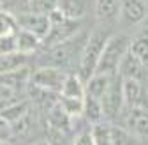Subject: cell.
<instances>
[{"instance_id": "cell-19", "label": "cell", "mask_w": 148, "mask_h": 145, "mask_svg": "<svg viewBox=\"0 0 148 145\" xmlns=\"http://www.w3.org/2000/svg\"><path fill=\"white\" fill-rule=\"evenodd\" d=\"M62 97H71V99H85V81L78 72H69L64 87H62Z\"/></svg>"}, {"instance_id": "cell-2", "label": "cell", "mask_w": 148, "mask_h": 145, "mask_svg": "<svg viewBox=\"0 0 148 145\" xmlns=\"http://www.w3.org/2000/svg\"><path fill=\"white\" fill-rule=\"evenodd\" d=\"M111 35L113 34H111L109 27H97L88 34V39L83 46L79 66H78V75L81 76V80L85 83L92 78V75H95L99 60H101L102 51H104V46Z\"/></svg>"}, {"instance_id": "cell-16", "label": "cell", "mask_w": 148, "mask_h": 145, "mask_svg": "<svg viewBox=\"0 0 148 145\" xmlns=\"http://www.w3.org/2000/svg\"><path fill=\"white\" fill-rule=\"evenodd\" d=\"M109 83H111V76L109 75L95 72V75H92V78L85 83V96L101 101L104 97V94L108 92Z\"/></svg>"}, {"instance_id": "cell-13", "label": "cell", "mask_w": 148, "mask_h": 145, "mask_svg": "<svg viewBox=\"0 0 148 145\" xmlns=\"http://www.w3.org/2000/svg\"><path fill=\"white\" fill-rule=\"evenodd\" d=\"M30 108H32L30 99H18L16 103L5 106L4 110H0V119L5 120L9 126H14L30 113Z\"/></svg>"}, {"instance_id": "cell-27", "label": "cell", "mask_w": 148, "mask_h": 145, "mask_svg": "<svg viewBox=\"0 0 148 145\" xmlns=\"http://www.w3.org/2000/svg\"><path fill=\"white\" fill-rule=\"evenodd\" d=\"M18 101V94L14 92L12 88H9L7 85L0 83V110H4L5 106L12 104Z\"/></svg>"}, {"instance_id": "cell-22", "label": "cell", "mask_w": 148, "mask_h": 145, "mask_svg": "<svg viewBox=\"0 0 148 145\" xmlns=\"http://www.w3.org/2000/svg\"><path fill=\"white\" fill-rule=\"evenodd\" d=\"M90 135H92V140H94V145H113L109 122H101V124L92 126Z\"/></svg>"}, {"instance_id": "cell-11", "label": "cell", "mask_w": 148, "mask_h": 145, "mask_svg": "<svg viewBox=\"0 0 148 145\" xmlns=\"http://www.w3.org/2000/svg\"><path fill=\"white\" fill-rule=\"evenodd\" d=\"M95 14L108 27L120 23V0H95Z\"/></svg>"}, {"instance_id": "cell-3", "label": "cell", "mask_w": 148, "mask_h": 145, "mask_svg": "<svg viewBox=\"0 0 148 145\" xmlns=\"http://www.w3.org/2000/svg\"><path fill=\"white\" fill-rule=\"evenodd\" d=\"M129 46H131V35L129 34H113L104 46L102 57L99 60L95 72H102V75L109 76L116 75L123 57L129 51Z\"/></svg>"}, {"instance_id": "cell-25", "label": "cell", "mask_w": 148, "mask_h": 145, "mask_svg": "<svg viewBox=\"0 0 148 145\" xmlns=\"http://www.w3.org/2000/svg\"><path fill=\"white\" fill-rule=\"evenodd\" d=\"M83 101L85 99H71V97H62L58 96V103L62 110L72 119V117H83Z\"/></svg>"}, {"instance_id": "cell-29", "label": "cell", "mask_w": 148, "mask_h": 145, "mask_svg": "<svg viewBox=\"0 0 148 145\" xmlns=\"http://www.w3.org/2000/svg\"><path fill=\"white\" fill-rule=\"evenodd\" d=\"M11 135H12L11 126H9L5 120L0 119V143H5V142H7V138H9Z\"/></svg>"}, {"instance_id": "cell-7", "label": "cell", "mask_w": 148, "mask_h": 145, "mask_svg": "<svg viewBox=\"0 0 148 145\" xmlns=\"http://www.w3.org/2000/svg\"><path fill=\"white\" fill-rule=\"evenodd\" d=\"M123 108L148 110V85L139 80H123Z\"/></svg>"}, {"instance_id": "cell-14", "label": "cell", "mask_w": 148, "mask_h": 145, "mask_svg": "<svg viewBox=\"0 0 148 145\" xmlns=\"http://www.w3.org/2000/svg\"><path fill=\"white\" fill-rule=\"evenodd\" d=\"M30 76H32L30 67L28 66H21V67L7 72V75H2L0 76V83L7 85L9 88H12L18 94V92H21L27 85H30Z\"/></svg>"}, {"instance_id": "cell-6", "label": "cell", "mask_w": 148, "mask_h": 145, "mask_svg": "<svg viewBox=\"0 0 148 145\" xmlns=\"http://www.w3.org/2000/svg\"><path fill=\"white\" fill-rule=\"evenodd\" d=\"M16 20H18V25H20L21 30H27V32L35 34L37 37H41L42 41L46 39V35L51 30L49 16L44 14V12L28 11V12H23V14H18Z\"/></svg>"}, {"instance_id": "cell-31", "label": "cell", "mask_w": 148, "mask_h": 145, "mask_svg": "<svg viewBox=\"0 0 148 145\" xmlns=\"http://www.w3.org/2000/svg\"><path fill=\"white\" fill-rule=\"evenodd\" d=\"M0 9H2V0H0Z\"/></svg>"}, {"instance_id": "cell-8", "label": "cell", "mask_w": 148, "mask_h": 145, "mask_svg": "<svg viewBox=\"0 0 148 145\" xmlns=\"http://www.w3.org/2000/svg\"><path fill=\"white\" fill-rule=\"evenodd\" d=\"M122 120L127 131H131L138 138L148 136V110L143 108H123L122 112Z\"/></svg>"}, {"instance_id": "cell-20", "label": "cell", "mask_w": 148, "mask_h": 145, "mask_svg": "<svg viewBox=\"0 0 148 145\" xmlns=\"http://www.w3.org/2000/svg\"><path fill=\"white\" fill-rule=\"evenodd\" d=\"M83 117L92 126L101 124L106 119L104 117V110H102V103L97 101V99H94V97L85 96V101H83Z\"/></svg>"}, {"instance_id": "cell-4", "label": "cell", "mask_w": 148, "mask_h": 145, "mask_svg": "<svg viewBox=\"0 0 148 145\" xmlns=\"http://www.w3.org/2000/svg\"><path fill=\"white\" fill-rule=\"evenodd\" d=\"M67 75L69 72H65L64 69L51 67V66H41L39 69H35L32 72L30 85L39 88V90H44V92H51V94L60 96Z\"/></svg>"}, {"instance_id": "cell-30", "label": "cell", "mask_w": 148, "mask_h": 145, "mask_svg": "<svg viewBox=\"0 0 148 145\" xmlns=\"http://www.w3.org/2000/svg\"><path fill=\"white\" fill-rule=\"evenodd\" d=\"M72 145H94V140H92V135H90V131H85V133H81L76 140H74V143Z\"/></svg>"}, {"instance_id": "cell-12", "label": "cell", "mask_w": 148, "mask_h": 145, "mask_svg": "<svg viewBox=\"0 0 148 145\" xmlns=\"http://www.w3.org/2000/svg\"><path fill=\"white\" fill-rule=\"evenodd\" d=\"M129 53L145 67L148 69V27L141 28L134 37H131Z\"/></svg>"}, {"instance_id": "cell-26", "label": "cell", "mask_w": 148, "mask_h": 145, "mask_svg": "<svg viewBox=\"0 0 148 145\" xmlns=\"http://www.w3.org/2000/svg\"><path fill=\"white\" fill-rule=\"evenodd\" d=\"M2 9L14 14V16L32 11L30 9V0H2Z\"/></svg>"}, {"instance_id": "cell-9", "label": "cell", "mask_w": 148, "mask_h": 145, "mask_svg": "<svg viewBox=\"0 0 148 145\" xmlns=\"http://www.w3.org/2000/svg\"><path fill=\"white\" fill-rule=\"evenodd\" d=\"M148 16L146 0H120V23L125 27H134L145 21Z\"/></svg>"}, {"instance_id": "cell-24", "label": "cell", "mask_w": 148, "mask_h": 145, "mask_svg": "<svg viewBox=\"0 0 148 145\" xmlns=\"http://www.w3.org/2000/svg\"><path fill=\"white\" fill-rule=\"evenodd\" d=\"M18 30H20V25H18L16 16L0 9V37L2 35H16Z\"/></svg>"}, {"instance_id": "cell-10", "label": "cell", "mask_w": 148, "mask_h": 145, "mask_svg": "<svg viewBox=\"0 0 148 145\" xmlns=\"http://www.w3.org/2000/svg\"><path fill=\"white\" fill-rule=\"evenodd\" d=\"M118 75L123 80H139V81L148 83V69H145L129 51L118 67Z\"/></svg>"}, {"instance_id": "cell-28", "label": "cell", "mask_w": 148, "mask_h": 145, "mask_svg": "<svg viewBox=\"0 0 148 145\" xmlns=\"http://www.w3.org/2000/svg\"><path fill=\"white\" fill-rule=\"evenodd\" d=\"M11 53H18L16 35H2L0 37V55H11Z\"/></svg>"}, {"instance_id": "cell-17", "label": "cell", "mask_w": 148, "mask_h": 145, "mask_svg": "<svg viewBox=\"0 0 148 145\" xmlns=\"http://www.w3.org/2000/svg\"><path fill=\"white\" fill-rule=\"evenodd\" d=\"M57 9L67 20L79 21V20H83V16L88 11V4H86V0H58Z\"/></svg>"}, {"instance_id": "cell-21", "label": "cell", "mask_w": 148, "mask_h": 145, "mask_svg": "<svg viewBox=\"0 0 148 145\" xmlns=\"http://www.w3.org/2000/svg\"><path fill=\"white\" fill-rule=\"evenodd\" d=\"M27 66V55L21 53H11V55H0V76L7 75V72Z\"/></svg>"}, {"instance_id": "cell-1", "label": "cell", "mask_w": 148, "mask_h": 145, "mask_svg": "<svg viewBox=\"0 0 148 145\" xmlns=\"http://www.w3.org/2000/svg\"><path fill=\"white\" fill-rule=\"evenodd\" d=\"M88 39L86 32H79L74 37L55 44L51 48L46 50L44 53V66H51V67H58L64 69L65 72H71V67H78L79 66V59H81V51L83 46Z\"/></svg>"}, {"instance_id": "cell-23", "label": "cell", "mask_w": 148, "mask_h": 145, "mask_svg": "<svg viewBox=\"0 0 148 145\" xmlns=\"http://www.w3.org/2000/svg\"><path fill=\"white\" fill-rule=\"evenodd\" d=\"M111 140H113V145H139L138 136H134L122 126H113V124H111Z\"/></svg>"}, {"instance_id": "cell-18", "label": "cell", "mask_w": 148, "mask_h": 145, "mask_svg": "<svg viewBox=\"0 0 148 145\" xmlns=\"http://www.w3.org/2000/svg\"><path fill=\"white\" fill-rule=\"evenodd\" d=\"M16 44H18V53L21 55H30V53H35L37 50L42 48V39L37 37L35 34L27 32V30H18L16 34Z\"/></svg>"}, {"instance_id": "cell-5", "label": "cell", "mask_w": 148, "mask_h": 145, "mask_svg": "<svg viewBox=\"0 0 148 145\" xmlns=\"http://www.w3.org/2000/svg\"><path fill=\"white\" fill-rule=\"evenodd\" d=\"M101 103H102L104 117L109 122H115L120 119V115L123 112V78L118 72L111 76V83L108 87V92L104 94Z\"/></svg>"}, {"instance_id": "cell-15", "label": "cell", "mask_w": 148, "mask_h": 145, "mask_svg": "<svg viewBox=\"0 0 148 145\" xmlns=\"http://www.w3.org/2000/svg\"><path fill=\"white\" fill-rule=\"evenodd\" d=\"M48 126H49V131H57V133H64L69 135L71 128H72V120L71 117L62 110L60 103H57L51 110L48 112Z\"/></svg>"}]
</instances>
